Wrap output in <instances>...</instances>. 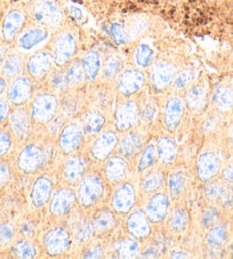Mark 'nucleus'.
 Instances as JSON below:
<instances>
[{
  "label": "nucleus",
  "instance_id": "f257e3e1",
  "mask_svg": "<svg viewBox=\"0 0 233 259\" xmlns=\"http://www.w3.org/2000/svg\"><path fill=\"white\" fill-rule=\"evenodd\" d=\"M75 49H77V41L74 35L71 32H62L57 35L53 41L52 56L54 62L57 65H65L72 59Z\"/></svg>",
  "mask_w": 233,
  "mask_h": 259
},
{
  "label": "nucleus",
  "instance_id": "f03ea898",
  "mask_svg": "<svg viewBox=\"0 0 233 259\" xmlns=\"http://www.w3.org/2000/svg\"><path fill=\"white\" fill-rule=\"evenodd\" d=\"M32 16L37 23L53 26L63 19V12L53 0H39L32 8Z\"/></svg>",
  "mask_w": 233,
  "mask_h": 259
},
{
  "label": "nucleus",
  "instance_id": "7ed1b4c3",
  "mask_svg": "<svg viewBox=\"0 0 233 259\" xmlns=\"http://www.w3.org/2000/svg\"><path fill=\"white\" fill-rule=\"evenodd\" d=\"M57 110V101L51 94H43L34 98L31 104V118L38 123L51 120Z\"/></svg>",
  "mask_w": 233,
  "mask_h": 259
},
{
  "label": "nucleus",
  "instance_id": "20e7f679",
  "mask_svg": "<svg viewBox=\"0 0 233 259\" xmlns=\"http://www.w3.org/2000/svg\"><path fill=\"white\" fill-rule=\"evenodd\" d=\"M103 193V183L97 176H87L80 183L77 198L83 207H89L101 198Z\"/></svg>",
  "mask_w": 233,
  "mask_h": 259
},
{
  "label": "nucleus",
  "instance_id": "39448f33",
  "mask_svg": "<svg viewBox=\"0 0 233 259\" xmlns=\"http://www.w3.org/2000/svg\"><path fill=\"white\" fill-rule=\"evenodd\" d=\"M6 98L12 105L21 106L30 100L31 96V82L29 78L17 77L13 79L7 84Z\"/></svg>",
  "mask_w": 233,
  "mask_h": 259
},
{
  "label": "nucleus",
  "instance_id": "423d86ee",
  "mask_svg": "<svg viewBox=\"0 0 233 259\" xmlns=\"http://www.w3.org/2000/svg\"><path fill=\"white\" fill-rule=\"evenodd\" d=\"M24 21L25 17L23 12L19 10H12L8 12L4 17L2 26H0V33H2V39L4 41L6 44L14 41L23 28Z\"/></svg>",
  "mask_w": 233,
  "mask_h": 259
},
{
  "label": "nucleus",
  "instance_id": "0eeeda50",
  "mask_svg": "<svg viewBox=\"0 0 233 259\" xmlns=\"http://www.w3.org/2000/svg\"><path fill=\"white\" fill-rule=\"evenodd\" d=\"M44 153L39 146L34 144L25 145L17 157V167L23 172H32L42 166Z\"/></svg>",
  "mask_w": 233,
  "mask_h": 259
},
{
  "label": "nucleus",
  "instance_id": "6e6552de",
  "mask_svg": "<svg viewBox=\"0 0 233 259\" xmlns=\"http://www.w3.org/2000/svg\"><path fill=\"white\" fill-rule=\"evenodd\" d=\"M53 56L48 52H37L26 62V71L32 78L39 79L46 75L52 69Z\"/></svg>",
  "mask_w": 233,
  "mask_h": 259
},
{
  "label": "nucleus",
  "instance_id": "1a4fd4ad",
  "mask_svg": "<svg viewBox=\"0 0 233 259\" xmlns=\"http://www.w3.org/2000/svg\"><path fill=\"white\" fill-rule=\"evenodd\" d=\"M135 202V189L131 183H124L115 190L112 198V207L118 213H126Z\"/></svg>",
  "mask_w": 233,
  "mask_h": 259
},
{
  "label": "nucleus",
  "instance_id": "9d476101",
  "mask_svg": "<svg viewBox=\"0 0 233 259\" xmlns=\"http://www.w3.org/2000/svg\"><path fill=\"white\" fill-rule=\"evenodd\" d=\"M145 77L142 71L129 69L124 71L119 75L118 79V89L124 95H132V94L140 91L143 84H144Z\"/></svg>",
  "mask_w": 233,
  "mask_h": 259
},
{
  "label": "nucleus",
  "instance_id": "9b49d317",
  "mask_svg": "<svg viewBox=\"0 0 233 259\" xmlns=\"http://www.w3.org/2000/svg\"><path fill=\"white\" fill-rule=\"evenodd\" d=\"M47 30L44 26H31L17 35V46L22 51H32L47 38Z\"/></svg>",
  "mask_w": 233,
  "mask_h": 259
},
{
  "label": "nucleus",
  "instance_id": "f8f14e48",
  "mask_svg": "<svg viewBox=\"0 0 233 259\" xmlns=\"http://www.w3.org/2000/svg\"><path fill=\"white\" fill-rule=\"evenodd\" d=\"M175 75L173 64L166 61H158L151 68V82L156 89L167 87Z\"/></svg>",
  "mask_w": 233,
  "mask_h": 259
},
{
  "label": "nucleus",
  "instance_id": "ddd939ff",
  "mask_svg": "<svg viewBox=\"0 0 233 259\" xmlns=\"http://www.w3.org/2000/svg\"><path fill=\"white\" fill-rule=\"evenodd\" d=\"M7 121L11 134L16 138H24L29 133L30 118L24 109L16 108L11 111Z\"/></svg>",
  "mask_w": 233,
  "mask_h": 259
},
{
  "label": "nucleus",
  "instance_id": "4468645a",
  "mask_svg": "<svg viewBox=\"0 0 233 259\" xmlns=\"http://www.w3.org/2000/svg\"><path fill=\"white\" fill-rule=\"evenodd\" d=\"M70 235L68 232L61 227L48 232L45 236V247L51 254H60L64 252L69 245Z\"/></svg>",
  "mask_w": 233,
  "mask_h": 259
},
{
  "label": "nucleus",
  "instance_id": "2eb2a0df",
  "mask_svg": "<svg viewBox=\"0 0 233 259\" xmlns=\"http://www.w3.org/2000/svg\"><path fill=\"white\" fill-rule=\"evenodd\" d=\"M116 136L113 132H105L100 135L92 147L93 157L97 160H105L115 149Z\"/></svg>",
  "mask_w": 233,
  "mask_h": 259
},
{
  "label": "nucleus",
  "instance_id": "dca6fc26",
  "mask_svg": "<svg viewBox=\"0 0 233 259\" xmlns=\"http://www.w3.org/2000/svg\"><path fill=\"white\" fill-rule=\"evenodd\" d=\"M138 118L137 105L134 102H127L119 105L115 111V124L120 131H126V129L133 127Z\"/></svg>",
  "mask_w": 233,
  "mask_h": 259
},
{
  "label": "nucleus",
  "instance_id": "f3484780",
  "mask_svg": "<svg viewBox=\"0 0 233 259\" xmlns=\"http://www.w3.org/2000/svg\"><path fill=\"white\" fill-rule=\"evenodd\" d=\"M24 63L23 59L20 53L16 52H7L5 60H4L2 68H0V74L6 80H13L20 77L23 72Z\"/></svg>",
  "mask_w": 233,
  "mask_h": 259
},
{
  "label": "nucleus",
  "instance_id": "a211bd4d",
  "mask_svg": "<svg viewBox=\"0 0 233 259\" xmlns=\"http://www.w3.org/2000/svg\"><path fill=\"white\" fill-rule=\"evenodd\" d=\"M168 199L165 194H156L150 199L146 205V216L151 222L158 223L167 215Z\"/></svg>",
  "mask_w": 233,
  "mask_h": 259
},
{
  "label": "nucleus",
  "instance_id": "6ab92c4d",
  "mask_svg": "<svg viewBox=\"0 0 233 259\" xmlns=\"http://www.w3.org/2000/svg\"><path fill=\"white\" fill-rule=\"evenodd\" d=\"M219 169L218 159L213 153L201 154L197 161V172L201 181H209L216 175Z\"/></svg>",
  "mask_w": 233,
  "mask_h": 259
},
{
  "label": "nucleus",
  "instance_id": "aec40b11",
  "mask_svg": "<svg viewBox=\"0 0 233 259\" xmlns=\"http://www.w3.org/2000/svg\"><path fill=\"white\" fill-rule=\"evenodd\" d=\"M75 200V195L70 190H60L54 194L51 202V212L54 215H64L70 210Z\"/></svg>",
  "mask_w": 233,
  "mask_h": 259
},
{
  "label": "nucleus",
  "instance_id": "412c9836",
  "mask_svg": "<svg viewBox=\"0 0 233 259\" xmlns=\"http://www.w3.org/2000/svg\"><path fill=\"white\" fill-rule=\"evenodd\" d=\"M183 102L180 97H170L165 110V124L169 131H174L178 126L183 115Z\"/></svg>",
  "mask_w": 233,
  "mask_h": 259
},
{
  "label": "nucleus",
  "instance_id": "4be33fe9",
  "mask_svg": "<svg viewBox=\"0 0 233 259\" xmlns=\"http://www.w3.org/2000/svg\"><path fill=\"white\" fill-rule=\"evenodd\" d=\"M128 232L135 238H145L150 233L147 216L142 210L134 211L127 221Z\"/></svg>",
  "mask_w": 233,
  "mask_h": 259
},
{
  "label": "nucleus",
  "instance_id": "5701e85b",
  "mask_svg": "<svg viewBox=\"0 0 233 259\" xmlns=\"http://www.w3.org/2000/svg\"><path fill=\"white\" fill-rule=\"evenodd\" d=\"M52 192V182L47 177H39L31 191V201L35 208H42L47 203Z\"/></svg>",
  "mask_w": 233,
  "mask_h": 259
},
{
  "label": "nucleus",
  "instance_id": "b1692460",
  "mask_svg": "<svg viewBox=\"0 0 233 259\" xmlns=\"http://www.w3.org/2000/svg\"><path fill=\"white\" fill-rule=\"evenodd\" d=\"M83 138V132L77 124H68L63 128L60 135V146L64 152H71L77 149Z\"/></svg>",
  "mask_w": 233,
  "mask_h": 259
},
{
  "label": "nucleus",
  "instance_id": "393cba45",
  "mask_svg": "<svg viewBox=\"0 0 233 259\" xmlns=\"http://www.w3.org/2000/svg\"><path fill=\"white\" fill-rule=\"evenodd\" d=\"M142 147V137L137 133H131L125 136L119 144V153L123 157L131 158Z\"/></svg>",
  "mask_w": 233,
  "mask_h": 259
},
{
  "label": "nucleus",
  "instance_id": "a878e982",
  "mask_svg": "<svg viewBox=\"0 0 233 259\" xmlns=\"http://www.w3.org/2000/svg\"><path fill=\"white\" fill-rule=\"evenodd\" d=\"M82 65L84 69L85 77L87 80H94L101 70V56L97 52H88L83 57Z\"/></svg>",
  "mask_w": 233,
  "mask_h": 259
},
{
  "label": "nucleus",
  "instance_id": "bb28decb",
  "mask_svg": "<svg viewBox=\"0 0 233 259\" xmlns=\"http://www.w3.org/2000/svg\"><path fill=\"white\" fill-rule=\"evenodd\" d=\"M157 155H158V159L160 162L163 163H168L172 162L173 160L176 157L177 149L175 143L169 140V138H159L158 143H157Z\"/></svg>",
  "mask_w": 233,
  "mask_h": 259
},
{
  "label": "nucleus",
  "instance_id": "cd10ccee",
  "mask_svg": "<svg viewBox=\"0 0 233 259\" xmlns=\"http://www.w3.org/2000/svg\"><path fill=\"white\" fill-rule=\"evenodd\" d=\"M127 164L122 158H112L105 167V176L111 182H118L126 176Z\"/></svg>",
  "mask_w": 233,
  "mask_h": 259
},
{
  "label": "nucleus",
  "instance_id": "c85d7f7f",
  "mask_svg": "<svg viewBox=\"0 0 233 259\" xmlns=\"http://www.w3.org/2000/svg\"><path fill=\"white\" fill-rule=\"evenodd\" d=\"M64 75H65L66 86L68 87L79 86V84L84 81V79L86 78L84 73L82 62L79 61L71 62V63L68 65V68H66V70L64 71Z\"/></svg>",
  "mask_w": 233,
  "mask_h": 259
},
{
  "label": "nucleus",
  "instance_id": "c756f323",
  "mask_svg": "<svg viewBox=\"0 0 233 259\" xmlns=\"http://www.w3.org/2000/svg\"><path fill=\"white\" fill-rule=\"evenodd\" d=\"M226 242V230L223 225H214L207 235V244L208 247L217 251L222 249Z\"/></svg>",
  "mask_w": 233,
  "mask_h": 259
},
{
  "label": "nucleus",
  "instance_id": "7c9ffc66",
  "mask_svg": "<svg viewBox=\"0 0 233 259\" xmlns=\"http://www.w3.org/2000/svg\"><path fill=\"white\" fill-rule=\"evenodd\" d=\"M153 57V48L147 44L138 45L135 52H134V60H135V63L137 64V66H140V68H147V66L152 65Z\"/></svg>",
  "mask_w": 233,
  "mask_h": 259
},
{
  "label": "nucleus",
  "instance_id": "2f4dec72",
  "mask_svg": "<svg viewBox=\"0 0 233 259\" xmlns=\"http://www.w3.org/2000/svg\"><path fill=\"white\" fill-rule=\"evenodd\" d=\"M115 254L120 258H133L137 256L140 251V245L135 240L124 239L115 243Z\"/></svg>",
  "mask_w": 233,
  "mask_h": 259
},
{
  "label": "nucleus",
  "instance_id": "473e14b6",
  "mask_svg": "<svg viewBox=\"0 0 233 259\" xmlns=\"http://www.w3.org/2000/svg\"><path fill=\"white\" fill-rule=\"evenodd\" d=\"M84 171H85V166L82 160L78 158H71L65 163L63 175L66 181L75 182L83 176Z\"/></svg>",
  "mask_w": 233,
  "mask_h": 259
},
{
  "label": "nucleus",
  "instance_id": "72a5a7b5",
  "mask_svg": "<svg viewBox=\"0 0 233 259\" xmlns=\"http://www.w3.org/2000/svg\"><path fill=\"white\" fill-rule=\"evenodd\" d=\"M114 224V216L110 210H101L96 213L94 217L93 226L94 231L98 232V233H103L113 227Z\"/></svg>",
  "mask_w": 233,
  "mask_h": 259
},
{
  "label": "nucleus",
  "instance_id": "f704fd0d",
  "mask_svg": "<svg viewBox=\"0 0 233 259\" xmlns=\"http://www.w3.org/2000/svg\"><path fill=\"white\" fill-rule=\"evenodd\" d=\"M214 103L223 111L233 108V92L228 87H219L214 96Z\"/></svg>",
  "mask_w": 233,
  "mask_h": 259
},
{
  "label": "nucleus",
  "instance_id": "c9c22d12",
  "mask_svg": "<svg viewBox=\"0 0 233 259\" xmlns=\"http://www.w3.org/2000/svg\"><path fill=\"white\" fill-rule=\"evenodd\" d=\"M164 184V175L159 170L147 174L142 182V190L145 193H153L158 191Z\"/></svg>",
  "mask_w": 233,
  "mask_h": 259
},
{
  "label": "nucleus",
  "instance_id": "e433bc0d",
  "mask_svg": "<svg viewBox=\"0 0 233 259\" xmlns=\"http://www.w3.org/2000/svg\"><path fill=\"white\" fill-rule=\"evenodd\" d=\"M186 102L191 110L193 111L200 110L205 102V89L201 86H199V84L192 86L189 89V92H187Z\"/></svg>",
  "mask_w": 233,
  "mask_h": 259
},
{
  "label": "nucleus",
  "instance_id": "4c0bfd02",
  "mask_svg": "<svg viewBox=\"0 0 233 259\" xmlns=\"http://www.w3.org/2000/svg\"><path fill=\"white\" fill-rule=\"evenodd\" d=\"M123 68V61L119 56L112 55L107 59L102 68V74L105 79L114 78L116 74H119L120 70Z\"/></svg>",
  "mask_w": 233,
  "mask_h": 259
},
{
  "label": "nucleus",
  "instance_id": "58836bf2",
  "mask_svg": "<svg viewBox=\"0 0 233 259\" xmlns=\"http://www.w3.org/2000/svg\"><path fill=\"white\" fill-rule=\"evenodd\" d=\"M12 252L19 258H33L35 257L37 250H35L33 244L29 242L28 240L22 239L16 241L15 244H13Z\"/></svg>",
  "mask_w": 233,
  "mask_h": 259
},
{
  "label": "nucleus",
  "instance_id": "ea45409f",
  "mask_svg": "<svg viewBox=\"0 0 233 259\" xmlns=\"http://www.w3.org/2000/svg\"><path fill=\"white\" fill-rule=\"evenodd\" d=\"M187 213L183 209H177L172 213V217L168 221V226L175 233H180L184 231L187 225Z\"/></svg>",
  "mask_w": 233,
  "mask_h": 259
},
{
  "label": "nucleus",
  "instance_id": "a19ab883",
  "mask_svg": "<svg viewBox=\"0 0 233 259\" xmlns=\"http://www.w3.org/2000/svg\"><path fill=\"white\" fill-rule=\"evenodd\" d=\"M104 117L97 112L89 113L84 121V128L88 134H96L104 126Z\"/></svg>",
  "mask_w": 233,
  "mask_h": 259
},
{
  "label": "nucleus",
  "instance_id": "79ce46f5",
  "mask_svg": "<svg viewBox=\"0 0 233 259\" xmlns=\"http://www.w3.org/2000/svg\"><path fill=\"white\" fill-rule=\"evenodd\" d=\"M157 157V149L153 144L147 145L141 155L138 162V171H145L146 169L153 166Z\"/></svg>",
  "mask_w": 233,
  "mask_h": 259
},
{
  "label": "nucleus",
  "instance_id": "37998d69",
  "mask_svg": "<svg viewBox=\"0 0 233 259\" xmlns=\"http://www.w3.org/2000/svg\"><path fill=\"white\" fill-rule=\"evenodd\" d=\"M185 184H186V177L184 175V172L176 171V172H173L172 175L169 176L168 186H169L170 193L180 194L181 192L184 190Z\"/></svg>",
  "mask_w": 233,
  "mask_h": 259
},
{
  "label": "nucleus",
  "instance_id": "c03bdc74",
  "mask_svg": "<svg viewBox=\"0 0 233 259\" xmlns=\"http://www.w3.org/2000/svg\"><path fill=\"white\" fill-rule=\"evenodd\" d=\"M195 79V72L192 70H183L178 72L176 75H174L173 86L176 89H183L189 86Z\"/></svg>",
  "mask_w": 233,
  "mask_h": 259
},
{
  "label": "nucleus",
  "instance_id": "a18cd8bd",
  "mask_svg": "<svg viewBox=\"0 0 233 259\" xmlns=\"http://www.w3.org/2000/svg\"><path fill=\"white\" fill-rule=\"evenodd\" d=\"M110 34L118 45H125L128 41V33L125 30L124 25L115 22L110 25Z\"/></svg>",
  "mask_w": 233,
  "mask_h": 259
},
{
  "label": "nucleus",
  "instance_id": "49530a36",
  "mask_svg": "<svg viewBox=\"0 0 233 259\" xmlns=\"http://www.w3.org/2000/svg\"><path fill=\"white\" fill-rule=\"evenodd\" d=\"M13 135L11 132L0 128V159H3L6 154L10 153L13 145Z\"/></svg>",
  "mask_w": 233,
  "mask_h": 259
},
{
  "label": "nucleus",
  "instance_id": "de8ad7c7",
  "mask_svg": "<svg viewBox=\"0 0 233 259\" xmlns=\"http://www.w3.org/2000/svg\"><path fill=\"white\" fill-rule=\"evenodd\" d=\"M147 28V22L143 17H137V19H134V21L129 24L128 28V35L132 38L138 37L141 35Z\"/></svg>",
  "mask_w": 233,
  "mask_h": 259
},
{
  "label": "nucleus",
  "instance_id": "09e8293b",
  "mask_svg": "<svg viewBox=\"0 0 233 259\" xmlns=\"http://www.w3.org/2000/svg\"><path fill=\"white\" fill-rule=\"evenodd\" d=\"M13 238H14L13 226L8 223H2L0 224V248H4L10 244Z\"/></svg>",
  "mask_w": 233,
  "mask_h": 259
},
{
  "label": "nucleus",
  "instance_id": "8fccbe9b",
  "mask_svg": "<svg viewBox=\"0 0 233 259\" xmlns=\"http://www.w3.org/2000/svg\"><path fill=\"white\" fill-rule=\"evenodd\" d=\"M49 84L53 89L55 91H62L64 89L66 86V81H65V75H64V71H57V72L52 73L51 78H49Z\"/></svg>",
  "mask_w": 233,
  "mask_h": 259
},
{
  "label": "nucleus",
  "instance_id": "3c124183",
  "mask_svg": "<svg viewBox=\"0 0 233 259\" xmlns=\"http://www.w3.org/2000/svg\"><path fill=\"white\" fill-rule=\"evenodd\" d=\"M94 233V226L91 222H84L78 226L77 238L79 241H87L92 238Z\"/></svg>",
  "mask_w": 233,
  "mask_h": 259
},
{
  "label": "nucleus",
  "instance_id": "603ef678",
  "mask_svg": "<svg viewBox=\"0 0 233 259\" xmlns=\"http://www.w3.org/2000/svg\"><path fill=\"white\" fill-rule=\"evenodd\" d=\"M223 186L219 185L218 183H209V184L205 187V195L206 198L209 200H217L221 195Z\"/></svg>",
  "mask_w": 233,
  "mask_h": 259
},
{
  "label": "nucleus",
  "instance_id": "864d4df0",
  "mask_svg": "<svg viewBox=\"0 0 233 259\" xmlns=\"http://www.w3.org/2000/svg\"><path fill=\"white\" fill-rule=\"evenodd\" d=\"M157 113V106L153 102L147 103L144 106V109L142 110V120L144 122H149L151 120H153L154 115Z\"/></svg>",
  "mask_w": 233,
  "mask_h": 259
},
{
  "label": "nucleus",
  "instance_id": "5fc2aeb1",
  "mask_svg": "<svg viewBox=\"0 0 233 259\" xmlns=\"http://www.w3.org/2000/svg\"><path fill=\"white\" fill-rule=\"evenodd\" d=\"M11 178V168L8 163L0 159V187L5 186Z\"/></svg>",
  "mask_w": 233,
  "mask_h": 259
},
{
  "label": "nucleus",
  "instance_id": "6e6d98bb",
  "mask_svg": "<svg viewBox=\"0 0 233 259\" xmlns=\"http://www.w3.org/2000/svg\"><path fill=\"white\" fill-rule=\"evenodd\" d=\"M11 103L8 102L7 98L0 97V124L5 122L8 119V115L11 113Z\"/></svg>",
  "mask_w": 233,
  "mask_h": 259
},
{
  "label": "nucleus",
  "instance_id": "4d7b16f0",
  "mask_svg": "<svg viewBox=\"0 0 233 259\" xmlns=\"http://www.w3.org/2000/svg\"><path fill=\"white\" fill-rule=\"evenodd\" d=\"M218 213L216 209L214 208H207L203 213V223L206 226H212L215 222L217 221Z\"/></svg>",
  "mask_w": 233,
  "mask_h": 259
},
{
  "label": "nucleus",
  "instance_id": "13d9d810",
  "mask_svg": "<svg viewBox=\"0 0 233 259\" xmlns=\"http://www.w3.org/2000/svg\"><path fill=\"white\" fill-rule=\"evenodd\" d=\"M69 13H70L71 16H72L74 20H77V21H82L83 20L84 14H83V11L80 10L79 7L73 6V5L69 6Z\"/></svg>",
  "mask_w": 233,
  "mask_h": 259
},
{
  "label": "nucleus",
  "instance_id": "bf43d9fd",
  "mask_svg": "<svg viewBox=\"0 0 233 259\" xmlns=\"http://www.w3.org/2000/svg\"><path fill=\"white\" fill-rule=\"evenodd\" d=\"M103 253V250L101 247H92L89 249V251L87 252V254H85V257L87 258H98L101 257Z\"/></svg>",
  "mask_w": 233,
  "mask_h": 259
},
{
  "label": "nucleus",
  "instance_id": "052dcab7",
  "mask_svg": "<svg viewBox=\"0 0 233 259\" xmlns=\"http://www.w3.org/2000/svg\"><path fill=\"white\" fill-rule=\"evenodd\" d=\"M224 178L228 183H233V166L227 167L225 170H224Z\"/></svg>",
  "mask_w": 233,
  "mask_h": 259
},
{
  "label": "nucleus",
  "instance_id": "680f3d73",
  "mask_svg": "<svg viewBox=\"0 0 233 259\" xmlns=\"http://www.w3.org/2000/svg\"><path fill=\"white\" fill-rule=\"evenodd\" d=\"M6 88H7V80L0 74V97H3L4 94L6 93Z\"/></svg>",
  "mask_w": 233,
  "mask_h": 259
},
{
  "label": "nucleus",
  "instance_id": "e2e57ef3",
  "mask_svg": "<svg viewBox=\"0 0 233 259\" xmlns=\"http://www.w3.org/2000/svg\"><path fill=\"white\" fill-rule=\"evenodd\" d=\"M7 47L4 46V45H0V68H2V64L4 60H5L6 54H7Z\"/></svg>",
  "mask_w": 233,
  "mask_h": 259
},
{
  "label": "nucleus",
  "instance_id": "0e129e2a",
  "mask_svg": "<svg viewBox=\"0 0 233 259\" xmlns=\"http://www.w3.org/2000/svg\"><path fill=\"white\" fill-rule=\"evenodd\" d=\"M187 256L184 252H174L172 254V258H186Z\"/></svg>",
  "mask_w": 233,
  "mask_h": 259
},
{
  "label": "nucleus",
  "instance_id": "69168bd1",
  "mask_svg": "<svg viewBox=\"0 0 233 259\" xmlns=\"http://www.w3.org/2000/svg\"><path fill=\"white\" fill-rule=\"evenodd\" d=\"M0 39H2V33H0Z\"/></svg>",
  "mask_w": 233,
  "mask_h": 259
},
{
  "label": "nucleus",
  "instance_id": "338daca9",
  "mask_svg": "<svg viewBox=\"0 0 233 259\" xmlns=\"http://www.w3.org/2000/svg\"><path fill=\"white\" fill-rule=\"evenodd\" d=\"M232 253H233V247H232Z\"/></svg>",
  "mask_w": 233,
  "mask_h": 259
}]
</instances>
